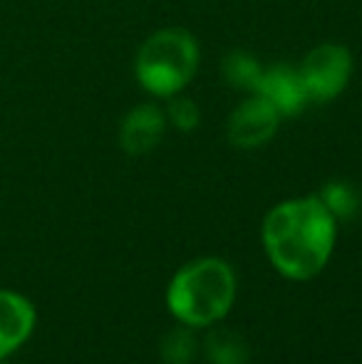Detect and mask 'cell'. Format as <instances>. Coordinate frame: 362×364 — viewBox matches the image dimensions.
<instances>
[{"instance_id": "cell-1", "label": "cell", "mask_w": 362, "mask_h": 364, "mask_svg": "<svg viewBox=\"0 0 362 364\" xmlns=\"http://www.w3.org/2000/svg\"><path fill=\"white\" fill-rule=\"evenodd\" d=\"M261 243L283 278L305 283L328 268L338 243V218L320 196L288 198L266 213Z\"/></svg>"}, {"instance_id": "cell-2", "label": "cell", "mask_w": 362, "mask_h": 364, "mask_svg": "<svg viewBox=\"0 0 362 364\" xmlns=\"http://www.w3.org/2000/svg\"><path fill=\"white\" fill-rule=\"evenodd\" d=\"M238 280L221 258H196L181 265L166 285V307L186 330L213 327L231 312Z\"/></svg>"}, {"instance_id": "cell-3", "label": "cell", "mask_w": 362, "mask_h": 364, "mask_svg": "<svg viewBox=\"0 0 362 364\" xmlns=\"http://www.w3.org/2000/svg\"><path fill=\"white\" fill-rule=\"evenodd\" d=\"M201 60L198 40L183 28H164L142 43L134 60L137 82L159 100L181 95L193 80Z\"/></svg>"}, {"instance_id": "cell-4", "label": "cell", "mask_w": 362, "mask_h": 364, "mask_svg": "<svg viewBox=\"0 0 362 364\" xmlns=\"http://www.w3.org/2000/svg\"><path fill=\"white\" fill-rule=\"evenodd\" d=\"M298 73L308 100L313 105H328L348 90L353 77V55L345 45L320 43L303 58Z\"/></svg>"}, {"instance_id": "cell-5", "label": "cell", "mask_w": 362, "mask_h": 364, "mask_svg": "<svg viewBox=\"0 0 362 364\" xmlns=\"http://www.w3.org/2000/svg\"><path fill=\"white\" fill-rule=\"evenodd\" d=\"M280 127V114L261 95L246 97L231 112L226 124V136L236 149H258L275 136Z\"/></svg>"}, {"instance_id": "cell-6", "label": "cell", "mask_w": 362, "mask_h": 364, "mask_svg": "<svg viewBox=\"0 0 362 364\" xmlns=\"http://www.w3.org/2000/svg\"><path fill=\"white\" fill-rule=\"evenodd\" d=\"M253 95H261L278 112L280 119L283 117H298L310 105L298 68H290V65L263 68V75L258 80Z\"/></svg>"}, {"instance_id": "cell-7", "label": "cell", "mask_w": 362, "mask_h": 364, "mask_svg": "<svg viewBox=\"0 0 362 364\" xmlns=\"http://www.w3.org/2000/svg\"><path fill=\"white\" fill-rule=\"evenodd\" d=\"M166 132V112L156 105H137L124 114L119 124V146L132 156L149 154L159 146Z\"/></svg>"}, {"instance_id": "cell-8", "label": "cell", "mask_w": 362, "mask_h": 364, "mask_svg": "<svg viewBox=\"0 0 362 364\" xmlns=\"http://www.w3.org/2000/svg\"><path fill=\"white\" fill-rule=\"evenodd\" d=\"M35 322H38V312L28 297L15 290L0 288V360H8L30 340Z\"/></svg>"}, {"instance_id": "cell-9", "label": "cell", "mask_w": 362, "mask_h": 364, "mask_svg": "<svg viewBox=\"0 0 362 364\" xmlns=\"http://www.w3.org/2000/svg\"><path fill=\"white\" fill-rule=\"evenodd\" d=\"M221 73L226 77L228 85L238 87V90L253 92L263 75V65L248 53H231L226 60H223Z\"/></svg>"}, {"instance_id": "cell-10", "label": "cell", "mask_w": 362, "mask_h": 364, "mask_svg": "<svg viewBox=\"0 0 362 364\" xmlns=\"http://www.w3.org/2000/svg\"><path fill=\"white\" fill-rule=\"evenodd\" d=\"M318 196H320V201L328 206V211L333 213L338 220L353 218L360 208L358 191H355V186L348 181H328Z\"/></svg>"}, {"instance_id": "cell-11", "label": "cell", "mask_w": 362, "mask_h": 364, "mask_svg": "<svg viewBox=\"0 0 362 364\" xmlns=\"http://www.w3.org/2000/svg\"><path fill=\"white\" fill-rule=\"evenodd\" d=\"M166 119L176 127L179 132H193L201 122V109L193 100L188 97H171L169 107H166Z\"/></svg>"}, {"instance_id": "cell-12", "label": "cell", "mask_w": 362, "mask_h": 364, "mask_svg": "<svg viewBox=\"0 0 362 364\" xmlns=\"http://www.w3.org/2000/svg\"><path fill=\"white\" fill-rule=\"evenodd\" d=\"M233 347H241V345H233V337H213L211 340V360L216 364H241L243 362V350L231 352Z\"/></svg>"}, {"instance_id": "cell-13", "label": "cell", "mask_w": 362, "mask_h": 364, "mask_svg": "<svg viewBox=\"0 0 362 364\" xmlns=\"http://www.w3.org/2000/svg\"><path fill=\"white\" fill-rule=\"evenodd\" d=\"M0 364H8V362H5V360H0Z\"/></svg>"}]
</instances>
